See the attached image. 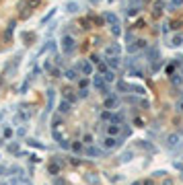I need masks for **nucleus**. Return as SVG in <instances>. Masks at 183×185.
<instances>
[{
	"instance_id": "f257e3e1",
	"label": "nucleus",
	"mask_w": 183,
	"mask_h": 185,
	"mask_svg": "<svg viewBox=\"0 0 183 185\" xmlns=\"http://www.w3.org/2000/svg\"><path fill=\"white\" fill-rule=\"evenodd\" d=\"M181 43H183V35H175L169 45H173V48H175V45H181Z\"/></svg>"
},
{
	"instance_id": "f03ea898",
	"label": "nucleus",
	"mask_w": 183,
	"mask_h": 185,
	"mask_svg": "<svg viewBox=\"0 0 183 185\" xmlns=\"http://www.w3.org/2000/svg\"><path fill=\"white\" fill-rule=\"evenodd\" d=\"M109 66L111 68H117L119 66V58H109Z\"/></svg>"
},
{
	"instance_id": "7ed1b4c3",
	"label": "nucleus",
	"mask_w": 183,
	"mask_h": 185,
	"mask_svg": "<svg viewBox=\"0 0 183 185\" xmlns=\"http://www.w3.org/2000/svg\"><path fill=\"white\" fill-rule=\"evenodd\" d=\"M179 4H183V0H173V6H179Z\"/></svg>"
},
{
	"instance_id": "20e7f679",
	"label": "nucleus",
	"mask_w": 183,
	"mask_h": 185,
	"mask_svg": "<svg viewBox=\"0 0 183 185\" xmlns=\"http://www.w3.org/2000/svg\"><path fill=\"white\" fill-rule=\"evenodd\" d=\"M179 107H181V109H183V101H181V103H179Z\"/></svg>"
}]
</instances>
